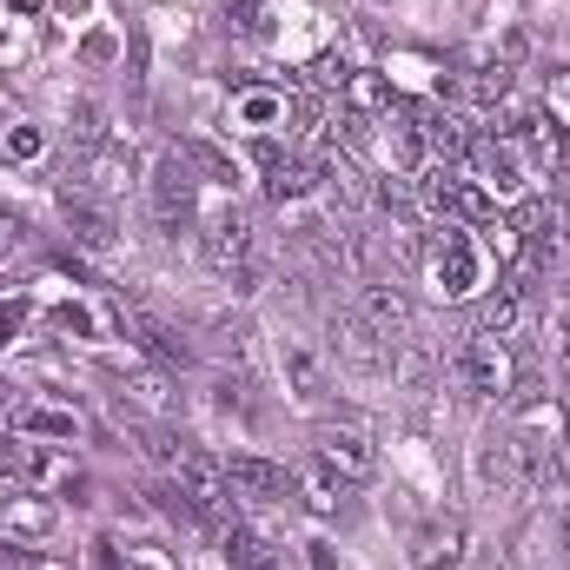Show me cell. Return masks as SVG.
Masks as SVG:
<instances>
[{"label":"cell","instance_id":"9a60e30c","mask_svg":"<svg viewBox=\"0 0 570 570\" xmlns=\"http://www.w3.org/2000/svg\"><path fill=\"white\" fill-rule=\"evenodd\" d=\"M318 193L338 206V213H358L365 206V179H358V166H352V153L332 140L325 153H318Z\"/></svg>","mask_w":570,"mask_h":570},{"label":"cell","instance_id":"9c48e42d","mask_svg":"<svg viewBox=\"0 0 570 570\" xmlns=\"http://www.w3.org/2000/svg\"><path fill=\"white\" fill-rule=\"evenodd\" d=\"M471 471L484 491H524V438L504 425V431H484L478 451H471Z\"/></svg>","mask_w":570,"mask_h":570},{"label":"cell","instance_id":"4dcf8cb0","mask_svg":"<svg viewBox=\"0 0 570 570\" xmlns=\"http://www.w3.org/2000/svg\"><path fill=\"white\" fill-rule=\"evenodd\" d=\"M40 127H27V120H20V127H7V134H0V153H7V159H40Z\"/></svg>","mask_w":570,"mask_h":570},{"label":"cell","instance_id":"f35d334b","mask_svg":"<svg viewBox=\"0 0 570 570\" xmlns=\"http://www.w3.org/2000/svg\"><path fill=\"white\" fill-rule=\"evenodd\" d=\"M564 544H570V504H564Z\"/></svg>","mask_w":570,"mask_h":570},{"label":"cell","instance_id":"836d02e7","mask_svg":"<svg viewBox=\"0 0 570 570\" xmlns=\"http://www.w3.org/2000/svg\"><path fill=\"white\" fill-rule=\"evenodd\" d=\"M114 53H120V47H114V33H87V40H80V60H87V67H107Z\"/></svg>","mask_w":570,"mask_h":570},{"label":"cell","instance_id":"8992f818","mask_svg":"<svg viewBox=\"0 0 570 570\" xmlns=\"http://www.w3.org/2000/svg\"><path fill=\"white\" fill-rule=\"evenodd\" d=\"M332 352H338V365H345L352 379H372V385L392 379V345H385L358 312H338V318H332Z\"/></svg>","mask_w":570,"mask_h":570},{"label":"cell","instance_id":"4fadbf2b","mask_svg":"<svg viewBox=\"0 0 570 570\" xmlns=\"http://www.w3.org/2000/svg\"><path fill=\"white\" fill-rule=\"evenodd\" d=\"M60 219H67V233H73V246H87V253H107V246L120 239V226H114V213H107L100 199H87V193H60Z\"/></svg>","mask_w":570,"mask_h":570},{"label":"cell","instance_id":"1f68e13d","mask_svg":"<svg viewBox=\"0 0 570 570\" xmlns=\"http://www.w3.org/2000/svg\"><path fill=\"white\" fill-rule=\"evenodd\" d=\"M305 73H312V87H338V94H345V73H352V67H345L338 53H318Z\"/></svg>","mask_w":570,"mask_h":570},{"label":"cell","instance_id":"4316f807","mask_svg":"<svg viewBox=\"0 0 570 570\" xmlns=\"http://www.w3.org/2000/svg\"><path fill=\"white\" fill-rule=\"evenodd\" d=\"M226 20H233V33H246V40H273V7H266V0H226Z\"/></svg>","mask_w":570,"mask_h":570},{"label":"cell","instance_id":"30bf717a","mask_svg":"<svg viewBox=\"0 0 570 570\" xmlns=\"http://www.w3.org/2000/svg\"><path fill=\"white\" fill-rule=\"evenodd\" d=\"M120 332L140 345L146 358H159V365H193V345H186L166 318H153L146 305H120Z\"/></svg>","mask_w":570,"mask_h":570},{"label":"cell","instance_id":"f546056e","mask_svg":"<svg viewBox=\"0 0 570 570\" xmlns=\"http://www.w3.org/2000/svg\"><path fill=\"white\" fill-rule=\"evenodd\" d=\"M47 325H53V332H73V338H94V312H87V305H73V298H67V305H53V312H47Z\"/></svg>","mask_w":570,"mask_h":570},{"label":"cell","instance_id":"44dd1931","mask_svg":"<svg viewBox=\"0 0 570 570\" xmlns=\"http://www.w3.org/2000/svg\"><path fill=\"white\" fill-rule=\"evenodd\" d=\"M219 551H226V564H233V570H279L273 538H266V531H253V524H233V531H219Z\"/></svg>","mask_w":570,"mask_h":570},{"label":"cell","instance_id":"cb8c5ba5","mask_svg":"<svg viewBox=\"0 0 570 570\" xmlns=\"http://www.w3.org/2000/svg\"><path fill=\"white\" fill-rule=\"evenodd\" d=\"M518 298H524L518 285H498V292L478 305V332H491V338H511V332H518V312H524Z\"/></svg>","mask_w":570,"mask_h":570},{"label":"cell","instance_id":"f1b7e54d","mask_svg":"<svg viewBox=\"0 0 570 570\" xmlns=\"http://www.w3.org/2000/svg\"><path fill=\"white\" fill-rule=\"evenodd\" d=\"M551 352H558V372H564V385H570V292L551 305Z\"/></svg>","mask_w":570,"mask_h":570},{"label":"cell","instance_id":"e575fe53","mask_svg":"<svg viewBox=\"0 0 570 570\" xmlns=\"http://www.w3.org/2000/svg\"><path fill=\"white\" fill-rule=\"evenodd\" d=\"M100 551H107V558H100L107 570H166V564H153V558H127V564H120V558H114V544H100Z\"/></svg>","mask_w":570,"mask_h":570},{"label":"cell","instance_id":"2e32d148","mask_svg":"<svg viewBox=\"0 0 570 570\" xmlns=\"http://www.w3.org/2000/svg\"><path fill=\"white\" fill-rule=\"evenodd\" d=\"M285 114H292V94H285V87H246V94L233 100V120H239L246 134H259V140L279 134Z\"/></svg>","mask_w":570,"mask_h":570},{"label":"cell","instance_id":"52a82bcc","mask_svg":"<svg viewBox=\"0 0 570 570\" xmlns=\"http://www.w3.org/2000/svg\"><path fill=\"white\" fill-rule=\"evenodd\" d=\"M405 114L419 120V134H425V153L431 159H444V166H458V159H471V120L458 114V107H438V100H405Z\"/></svg>","mask_w":570,"mask_h":570},{"label":"cell","instance_id":"ffe728a7","mask_svg":"<svg viewBox=\"0 0 570 570\" xmlns=\"http://www.w3.org/2000/svg\"><path fill=\"white\" fill-rule=\"evenodd\" d=\"M266 193H273L279 206L312 199V193H318V159H298V153H285L279 166H266Z\"/></svg>","mask_w":570,"mask_h":570},{"label":"cell","instance_id":"d6a6232c","mask_svg":"<svg viewBox=\"0 0 570 570\" xmlns=\"http://www.w3.org/2000/svg\"><path fill=\"white\" fill-rule=\"evenodd\" d=\"M27 318H33V305H27V298H0V345H7V338H20V332H27Z\"/></svg>","mask_w":570,"mask_h":570},{"label":"cell","instance_id":"d6986e66","mask_svg":"<svg viewBox=\"0 0 570 570\" xmlns=\"http://www.w3.org/2000/svg\"><path fill=\"white\" fill-rule=\"evenodd\" d=\"M399 107V94H392V80L385 73H345V114H358V120H385Z\"/></svg>","mask_w":570,"mask_h":570},{"label":"cell","instance_id":"8fae6325","mask_svg":"<svg viewBox=\"0 0 570 570\" xmlns=\"http://www.w3.org/2000/svg\"><path fill=\"white\" fill-rule=\"evenodd\" d=\"M471 159H478V186H484V193H498V199L524 193V153H518L511 140H498V134H478Z\"/></svg>","mask_w":570,"mask_h":570},{"label":"cell","instance_id":"d590c367","mask_svg":"<svg viewBox=\"0 0 570 570\" xmlns=\"http://www.w3.org/2000/svg\"><path fill=\"white\" fill-rule=\"evenodd\" d=\"M312 570H338V564H332V551H325V544H312Z\"/></svg>","mask_w":570,"mask_h":570},{"label":"cell","instance_id":"7a4b0ae2","mask_svg":"<svg viewBox=\"0 0 570 570\" xmlns=\"http://www.w3.org/2000/svg\"><path fill=\"white\" fill-rule=\"evenodd\" d=\"M444 372L464 399H511V358H504V338L491 332H464L444 352Z\"/></svg>","mask_w":570,"mask_h":570},{"label":"cell","instance_id":"ac0fdd59","mask_svg":"<svg viewBox=\"0 0 570 570\" xmlns=\"http://www.w3.org/2000/svg\"><path fill=\"white\" fill-rule=\"evenodd\" d=\"M226 478H233V491H246V498H292V471L273 464V458H233L226 464Z\"/></svg>","mask_w":570,"mask_h":570},{"label":"cell","instance_id":"7402d4cb","mask_svg":"<svg viewBox=\"0 0 570 570\" xmlns=\"http://www.w3.org/2000/svg\"><path fill=\"white\" fill-rule=\"evenodd\" d=\"M53 524H60V511L40 504V498H13V504H0V531H13V538H53Z\"/></svg>","mask_w":570,"mask_h":570},{"label":"cell","instance_id":"484cf974","mask_svg":"<svg viewBox=\"0 0 570 570\" xmlns=\"http://www.w3.org/2000/svg\"><path fill=\"white\" fill-rule=\"evenodd\" d=\"M305 491H312V511H338L352 484H345L332 464H318V458H312V471H305Z\"/></svg>","mask_w":570,"mask_h":570},{"label":"cell","instance_id":"83f0119b","mask_svg":"<svg viewBox=\"0 0 570 570\" xmlns=\"http://www.w3.org/2000/svg\"><path fill=\"white\" fill-rule=\"evenodd\" d=\"M67 127H73V140H80V146H94V153L107 146V127H100V107H94V100H73Z\"/></svg>","mask_w":570,"mask_h":570},{"label":"cell","instance_id":"5bb4252c","mask_svg":"<svg viewBox=\"0 0 570 570\" xmlns=\"http://www.w3.org/2000/svg\"><path fill=\"white\" fill-rule=\"evenodd\" d=\"M464 524L458 518H431L425 531L412 538V570H464Z\"/></svg>","mask_w":570,"mask_h":570},{"label":"cell","instance_id":"7c38bea8","mask_svg":"<svg viewBox=\"0 0 570 570\" xmlns=\"http://www.w3.org/2000/svg\"><path fill=\"white\" fill-rule=\"evenodd\" d=\"M358 318H365L392 352H399V345H405V332H412V298H405L399 285H365V292H358Z\"/></svg>","mask_w":570,"mask_h":570},{"label":"cell","instance_id":"e0dca14e","mask_svg":"<svg viewBox=\"0 0 570 570\" xmlns=\"http://www.w3.org/2000/svg\"><path fill=\"white\" fill-rule=\"evenodd\" d=\"M279 365H285V392H292L298 405H318V399H325V385H332V379H325V365H318V352H312V345L285 338Z\"/></svg>","mask_w":570,"mask_h":570},{"label":"cell","instance_id":"6da1fadb","mask_svg":"<svg viewBox=\"0 0 570 570\" xmlns=\"http://www.w3.org/2000/svg\"><path fill=\"white\" fill-rule=\"evenodd\" d=\"M173 491H179V504H186L213 538L239 524V511H233V478H226V464H213L206 451H179V458H173Z\"/></svg>","mask_w":570,"mask_h":570},{"label":"cell","instance_id":"5b68a950","mask_svg":"<svg viewBox=\"0 0 570 570\" xmlns=\"http://www.w3.org/2000/svg\"><path fill=\"white\" fill-rule=\"evenodd\" d=\"M425 266H431V285H438L444 298H471V292H478V279H484L478 239H471V233H458V226H438V233H431Z\"/></svg>","mask_w":570,"mask_h":570},{"label":"cell","instance_id":"8d00e7d4","mask_svg":"<svg viewBox=\"0 0 570 570\" xmlns=\"http://www.w3.org/2000/svg\"><path fill=\"white\" fill-rule=\"evenodd\" d=\"M7 7H13V13H40L47 0H7Z\"/></svg>","mask_w":570,"mask_h":570},{"label":"cell","instance_id":"3957f363","mask_svg":"<svg viewBox=\"0 0 570 570\" xmlns=\"http://www.w3.org/2000/svg\"><path fill=\"white\" fill-rule=\"evenodd\" d=\"M199 259H206L213 273H226L233 285L246 279V273H259V266H253V259H259V226H253V213H239V206L213 213L206 233H199Z\"/></svg>","mask_w":570,"mask_h":570},{"label":"cell","instance_id":"ba28073f","mask_svg":"<svg viewBox=\"0 0 570 570\" xmlns=\"http://www.w3.org/2000/svg\"><path fill=\"white\" fill-rule=\"evenodd\" d=\"M312 458L318 464H332L345 484H365L372 471H379V451H372V438L352 425H318L312 431Z\"/></svg>","mask_w":570,"mask_h":570},{"label":"cell","instance_id":"277c9868","mask_svg":"<svg viewBox=\"0 0 570 570\" xmlns=\"http://www.w3.org/2000/svg\"><path fill=\"white\" fill-rule=\"evenodd\" d=\"M146 193H153V213H159V226H166V233H186V226L199 219V173L179 159V146L153 159Z\"/></svg>","mask_w":570,"mask_h":570},{"label":"cell","instance_id":"603a6c76","mask_svg":"<svg viewBox=\"0 0 570 570\" xmlns=\"http://www.w3.org/2000/svg\"><path fill=\"white\" fill-rule=\"evenodd\" d=\"M179 159H186L199 179H213V186H233V179H239V159L219 153L213 140H179Z\"/></svg>","mask_w":570,"mask_h":570},{"label":"cell","instance_id":"d4e9b609","mask_svg":"<svg viewBox=\"0 0 570 570\" xmlns=\"http://www.w3.org/2000/svg\"><path fill=\"white\" fill-rule=\"evenodd\" d=\"M20 431H33V438H67V444H73V438H80V419H73V412H53V405H27V412H20Z\"/></svg>","mask_w":570,"mask_h":570},{"label":"cell","instance_id":"ab89813d","mask_svg":"<svg viewBox=\"0 0 570 570\" xmlns=\"http://www.w3.org/2000/svg\"><path fill=\"white\" fill-rule=\"evenodd\" d=\"M0 399H7V379H0Z\"/></svg>","mask_w":570,"mask_h":570},{"label":"cell","instance_id":"74e56055","mask_svg":"<svg viewBox=\"0 0 570 570\" xmlns=\"http://www.w3.org/2000/svg\"><path fill=\"white\" fill-rule=\"evenodd\" d=\"M53 7H60V13H87V0H53Z\"/></svg>","mask_w":570,"mask_h":570}]
</instances>
